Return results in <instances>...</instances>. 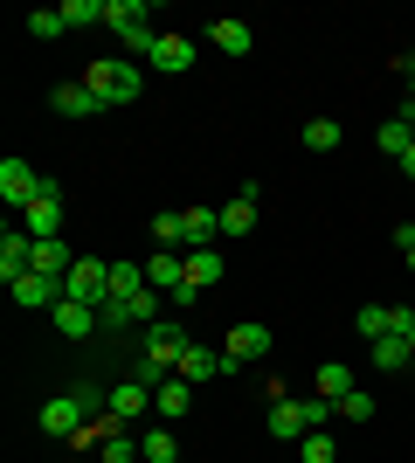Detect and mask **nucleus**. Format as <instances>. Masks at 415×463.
Wrapping results in <instances>:
<instances>
[{
    "label": "nucleus",
    "mask_w": 415,
    "mask_h": 463,
    "mask_svg": "<svg viewBox=\"0 0 415 463\" xmlns=\"http://www.w3.org/2000/svg\"><path fill=\"white\" fill-rule=\"evenodd\" d=\"M104 415H111V422H118V429L146 422V415H153V387H146V381H132V373H125V381L111 387V394H104Z\"/></svg>",
    "instance_id": "obj_4"
},
{
    "label": "nucleus",
    "mask_w": 415,
    "mask_h": 463,
    "mask_svg": "<svg viewBox=\"0 0 415 463\" xmlns=\"http://www.w3.org/2000/svg\"><path fill=\"white\" fill-rule=\"evenodd\" d=\"M7 290H14V305H21V311H56L62 298H70V284H56V277H35V270L14 277Z\"/></svg>",
    "instance_id": "obj_10"
},
{
    "label": "nucleus",
    "mask_w": 415,
    "mask_h": 463,
    "mask_svg": "<svg viewBox=\"0 0 415 463\" xmlns=\"http://www.w3.org/2000/svg\"><path fill=\"white\" fill-rule=\"evenodd\" d=\"M257 201H263V187H236V201L222 208V242H236V235L257 229Z\"/></svg>",
    "instance_id": "obj_15"
},
{
    "label": "nucleus",
    "mask_w": 415,
    "mask_h": 463,
    "mask_svg": "<svg viewBox=\"0 0 415 463\" xmlns=\"http://www.w3.org/2000/svg\"><path fill=\"white\" fill-rule=\"evenodd\" d=\"M70 270H77V250L70 242H35V277H56V284H70Z\"/></svg>",
    "instance_id": "obj_18"
},
{
    "label": "nucleus",
    "mask_w": 415,
    "mask_h": 463,
    "mask_svg": "<svg viewBox=\"0 0 415 463\" xmlns=\"http://www.w3.org/2000/svg\"><path fill=\"white\" fill-rule=\"evenodd\" d=\"M153 242H159V250H187V214L159 208V214H153Z\"/></svg>",
    "instance_id": "obj_25"
},
{
    "label": "nucleus",
    "mask_w": 415,
    "mask_h": 463,
    "mask_svg": "<svg viewBox=\"0 0 415 463\" xmlns=\"http://www.w3.org/2000/svg\"><path fill=\"white\" fill-rule=\"evenodd\" d=\"M401 174H409V180H415V146H409V153H401Z\"/></svg>",
    "instance_id": "obj_35"
},
{
    "label": "nucleus",
    "mask_w": 415,
    "mask_h": 463,
    "mask_svg": "<svg viewBox=\"0 0 415 463\" xmlns=\"http://www.w3.org/2000/svg\"><path fill=\"white\" fill-rule=\"evenodd\" d=\"M401 125H409V132H415V90H409V104H401Z\"/></svg>",
    "instance_id": "obj_34"
},
{
    "label": "nucleus",
    "mask_w": 415,
    "mask_h": 463,
    "mask_svg": "<svg viewBox=\"0 0 415 463\" xmlns=\"http://www.w3.org/2000/svg\"><path fill=\"white\" fill-rule=\"evenodd\" d=\"M77 83L98 97L104 111H111V104H132V97L146 90V70H138L132 56H98V62H83V77H77Z\"/></svg>",
    "instance_id": "obj_1"
},
{
    "label": "nucleus",
    "mask_w": 415,
    "mask_h": 463,
    "mask_svg": "<svg viewBox=\"0 0 415 463\" xmlns=\"http://www.w3.org/2000/svg\"><path fill=\"white\" fill-rule=\"evenodd\" d=\"M208 42H215L222 56H250V49H257L250 21H208Z\"/></svg>",
    "instance_id": "obj_21"
},
{
    "label": "nucleus",
    "mask_w": 415,
    "mask_h": 463,
    "mask_svg": "<svg viewBox=\"0 0 415 463\" xmlns=\"http://www.w3.org/2000/svg\"><path fill=\"white\" fill-rule=\"evenodd\" d=\"M374 146H381V153H388V159H401V153H409V146H415V132H409V125H401V118H388V125H381V132H374Z\"/></svg>",
    "instance_id": "obj_29"
},
{
    "label": "nucleus",
    "mask_w": 415,
    "mask_h": 463,
    "mask_svg": "<svg viewBox=\"0 0 415 463\" xmlns=\"http://www.w3.org/2000/svg\"><path fill=\"white\" fill-rule=\"evenodd\" d=\"M49 318H56V332H62V339H90V332L104 326V318H98V305H77V298H62V305L49 311Z\"/></svg>",
    "instance_id": "obj_16"
},
{
    "label": "nucleus",
    "mask_w": 415,
    "mask_h": 463,
    "mask_svg": "<svg viewBox=\"0 0 415 463\" xmlns=\"http://www.w3.org/2000/svg\"><path fill=\"white\" fill-rule=\"evenodd\" d=\"M21 235H35V242H56L62 235V180L42 174V194L21 208Z\"/></svg>",
    "instance_id": "obj_3"
},
{
    "label": "nucleus",
    "mask_w": 415,
    "mask_h": 463,
    "mask_svg": "<svg viewBox=\"0 0 415 463\" xmlns=\"http://www.w3.org/2000/svg\"><path fill=\"white\" fill-rule=\"evenodd\" d=\"M187 214V250H215L222 242V208H180Z\"/></svg>",
    "instance_id": "obj_20"
},
{
    "label": "nucleus",
    "mask_w": 415,
    "mask_h": 463,
    "mask_svg": "<svg viewBox=\"0 0 415 463\" xmlns=\"http://www.w3.org/2000/svg\"><path fill=\"white\" fill-rule=\"evenodd\" d=\"M104 290H111V263H104V256H77L70 298H77V305H104Z\"/></svg>",
    "instance_id": "obj_9"
},
{
    "label": "nucleus",
    "mask_w": 415,
    "mask_h": 463,
    "mask_svg": "<svg viewBox=\"0 0 415 463\" xmlns=\"http://www.w3.org/2000/svg\"><path fill=\"white\" fill-rule=\"evenodd\" d=\"M35 194H42V174L28 159H0V201H7V208H28Z\"/></svg>",
    "instance_id": "obj_12"
},
{
    "label": "nucleus",
    "mask_w": 415,
    "mask_h": 463,
    "mask_svg": "<svg viewBox=\"0 0 415 463\" xmlns=\"http://www.w3.org/2000/svg\"><path fill=\"white\" fill-rule=\"evenodd\" d=\"M42 436H70V443H77L83 436V422H90V402H83V394H56V402H42Z\"/></svg>",
    "instance_id": "obj_5"
},
{
    "label": "nucleus",
    "mask_w": 415,
    "mask_h": 463,
    "mask_svg": "<svg viewBox=\"0 0 415 463\" xmlns=\"http://www.w3.org/2000/svg\"><path fill=\"white\" fill-rule=\"evenodd\" d=\"M62 28H70V21H62V7H35V14H28V35H35V42H56Z\"/></svg>",
    "instance_id": "obj_32"
},
{
    "label": "nucleus",
    "mask_w": 415,
    "mask_h": 463,
    "mask_svg": "<svg viewBox=\"0 0 415 463\" xmlns=\"http://www.w3.org/2000/svg\"><path fill=\"white\" fill-rule=\"evenodd\" d=\"M215 373H229V360H222V353H208V346H187L180 353V381H215Z\"/></svg>",
    "instance_id": "obj_22"
},
{
    "label": "nucleus",
    "mask_w": 415,
    "mask_h": 463,
    "mask_svg": "<svg viewBox=\"0 0 415 463\" xmlns=\"http://www.w3.org/2000/svg\"><path fill=\"white\" fill-rule=\"evenodd\" d=\"M187 408H194V381H180V373H166V381L153 387V422H166V429H174L180 415H187Z\"/></svg>",
    "instance_id": "obj_13"
},
{
    "label": "nucleus",
    "mask_w": 415,
    "mask_h": 463,
    "mask_svg": "<svg viewBox=\"0 0 415 463\" xmlns=\"http://www.w3.org/2000/svg\"><path fill=\"white\" fill-rule=\"evenodd\" d=\"M49 104H56L62 118H90V111H104V104L83 90V83H56V90H49Z\"/></svg>",
    "instance_id": "obj_23"
},
{
    "label": "nucleus",
    "mask_w": 415,
    "mask_h": 463,
    "mask_svg": "<svg viewBox=\"0 0 415 463\" xmlns=\"http://www.w3.org/2000/svg\"><path fill=\"white\" fill-rule=\"evenodd\" d=\"M339 138H346L339 118H312V125H305V146H312V153H339Z\"/></svg>",
    "instance_id": "obj_28"
},
{
    "label": "nucleus",
    "mask_w": 415,
    "mask_h": 463,
    "mask_svg": "<svg viewBox=\"0 0 415 463\" xmlns=\"http://www.w3.org/2000/svg\"><path fill=\"white\" fill-rule=\"evenodd\" d=\"M146 284H153L159 298H174V290L187 284V250H153L146 256Z\"/></svg>",
    "instance_id": "obj_14"
},
{
    "label": "nucleus",
    "mask_w": 415,
    "mask_h": 463,
    "mask_svg": "<svg viewBox=\"0 0 415 463\" xmlns=\"http://www.w3.org/2000/svg\"><path fill=\"white\" fill-rule=\"evenodd\" d=\"M270 436H277V443H305V436H312L305 402H277V408H270Z\"/></svg>",
    "instance_id": "obj_17"
},
{
    "label": "nucleus",
    "mask_w": 415,
    "mask_h": 463,
    "mask_svg": "<svg viewBox=\"0 0 415 463\" xmlns=\"http://www.w3.org/2000/svg\"><path fill=\"white\" fill-rule=\"evenodd\" d=\"M367 360H374L381 373H401V367L415 360V353H409V332H381L374 346H367Z\"/></svg>",
    "instance_id": "obj_19"
},
{
    "label": "nucleus",
    "mask_w": 415,
    "mask_h": 463,
    "mask_svg": "<svg viewBox=\"0 0 415 463\" xmlns=\"http://www.w3.org/2000/svg\"><path fill=\"white\" fill-rule=\"evenodd\" d=\"M297 463H339V443L325 436V429H312V436L297 443Z\"/></svg>",
    "instance_id": "obj_30"
},
{
    "label": "nucleus",
    "mask_w": 415,
    "mask_h": 463,
    "mask_svg": "<svg viewBox=\"0 0 415 463\" xmlns=\"http://www.w3.org/2000/svg\"><path fill=\"white\" fill-rule=\"evenodd\" d=\"M354 326H360V339L374 346L381 332H409V326H415V311H409V305H360V311H354Z\"/></svg>",
    "instance_id": "obj_11"
},
{
    "label": "nucleus",
    "mask_w": 415,
    "mask_h": 463,
    "mask_svg": "<svg viewBox=\"0 0 415 463\" xmlns=\"http://www.w3.org/2000/svg\"><path fill=\"white\" fill-rule=\"evenodd\" d=\"M187 284H194V290H215L222 284V250H187Z\"/></svg>",
    "instance_id": "obj_24"
},
{
    "label": "nucleus",
    "mask_w": 415,
    "mask_h": 463,
    "mask_svg": "<svg viewBox=\"0 0 415 463\" xmlns=\"http://www.w3.org/2000/svg\"><path fill=\"white\" fill-rule=\"evenodd\" d=\"M318 402H346V394H354V373L339 367V360H325V367H318Z\"/></svg>",
    "instance_id": "obj_26"
},
{
    "label": "nucleus",
    "mask_w": 415,
    "mask_h": 463,
    "mask_svg": "<svg viewBox=\"0 0 415 463\" xmlns=\"http://www.w3.org/2000/svg\"><path fill=\"white\" fill-rule=\"evenodd\" d=\"M62 21L70 28H104V0H62Z\"/></svg>",
    "instance_id": "obj_31"
},
{
    "label": "nucleus",
    "mask_w": 415,
    "mask_h": 463,
    "mask_svg": "<svg viewBox=\"0 0 415 463\" xmlns=\"http://www.w3.org/2000/svg\"><path fill=\"white\" fill-rule=\"evenodd\" d=\"M263 353H270V326H257V318L229 326V339H222V360H229V367H250V360H263Z\"/></svg>",
    "instance_id": "obj_8"
},
{
    "label": "nucleus",
    "mask_w": 415,
    "mask_h": 463,
    "mask_svg": "<svg viewBox=\"0 0 415 463\" xmlns=\"http://www.w3.org/2000/svg\"><path fill=\"white\" fill-rule=\"evenodd\" d=\"M409 353H415V326H409Z\"/></svg>",
    "instance_id": "obj_37"
},
{
    "label": "nucleus",
    "mask_w": 415,
    "mask_h": 463,
    "mask_svg": "<svg viewBox=\"0 0 415 463\" xmlns=\"http://www.w3.org/2000/svg\"><path fill=\"white\" fill-rule=\"evenodd\" d=\"M374 394H360V387H354V394H346V402H339V415H346V422H374Z\"/></svg>",
    "instance_id": "obj_33"
},
{
    "label": "nucleus",
    "mask_w": 415,
    "mask_h": 463,
    "mask_svg": "<svg viewBox=\"0 0 415 463\" xmlns=\"http://www.w3.org/2000/svg\"><path fill=\"white\" fill-rule=\"evenodd\" d=\"M146 14H153L146 0H104V28H111L132 56H153V42H159V28H153Z\"/></svg>",
    "instance_id": "obj_2"
},
{
    "label": "nucleus",
    "mask_w": 415,
    "mask_h": 463,
    "mask_svg": "<svg viewBox=\"0 0 415 463\" xmlns=\"http://www.w3.org/2000/svg\"><path fill=\"white\" fill-rule=\"evenodd\" d=\"M401 263H409V270H415V250H401Z\"/></svg>",
    "instance_id": "obj_36"
},
{
    "label": "nucleus",
    "mask_w": 415,
    "mask_h": 463,
    "mask_svg": "<svg viewBox=\"0 0 415 463\" xmlns=\"http://www.w3.org/2000/svg\"><path fill=\"white\" fill-rule=\"evenodd\" d=\"M146 70H159V77H187L194 70V42L180 35V28H159L153 56H146Z\"/></svg>",
    "instance_id": "obj_7"
},
{
    "label": "nucleus",
    "mask_w": 415,
    "mask_h": 463,
    "mask_svg": "<svg viewBox=\"0 0 415 463\" xmlns=\"http://www.w3.org/2000/svg\"><path fill=\"white\" fill-rule=\"evenodd\" d=\"M194 346L180 326H146V346H138V360L146 367H159V373H180V353Z\"/></svg>",
    "instance_id": "obj_6"
},
{
    "label": "nucleus",
    "mask_w": 415,
    "mask_h": 463,
    "mask_svg": "<svg viewBox=\"0 0 415 463\" xmlns=\"http://www.w3.org/2000/svg\"><path fill=\"white\" fill-rule=\"evenodd\" d=\"M138 443H146V463H180V443H174V429H166V422H153Z\"/></svg>",
    "instance_id": "obj_27"
}]
</instances>
